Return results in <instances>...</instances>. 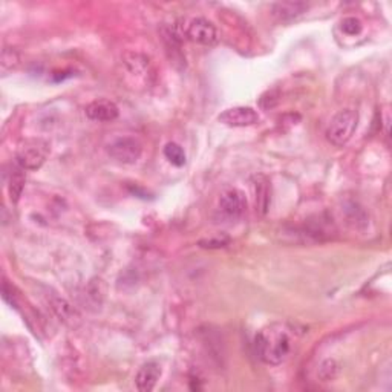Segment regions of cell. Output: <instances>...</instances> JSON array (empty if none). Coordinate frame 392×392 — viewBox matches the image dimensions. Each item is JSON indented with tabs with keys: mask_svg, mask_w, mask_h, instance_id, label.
Segmentation results:
<instances>
[{
	"mask_svg": "<svg viewBox=\"0 0 392 392\" xmlns=\"http://www.w3.org/2000/svg\"><path fill=\"white\" fill-rule=\"evenodd\" d=\"M256 354L264 363L277 367L287 360L293 349V336L282 323H273L265 327L255 338Z\"/></svg>",
	"mask_w": 392,
	"mask_h": 392,
	"instance_id": "cell-1",
	"label": "cell"
},
{
	"mask_svg": "<svg viewBox=\"0 0 392 392\" xmlns=\"http://www.w3.org/2000/svg\"><path fill=\"white\" fill-rule=\"evenodd\" d=\"M358 124V114L354 109H343L338 111L331 119L327 128V139L336 146V148H343L351 138Z\"/></svg>",
	"mask_w": 392,
	"mask_h": 392,
	"instance_id": "cell-2",
	"label": "cell"
},
{
	"mask_svg": "<svg viewBox=\"0 0 392 392\" xmlns=\"http://www.w3.org/2000/svg\"><path fill=\"white\" fill-rule=\"evenodd\" d=\"M49 155V144L43 139H30L19 149L16 164L25 170H37Z\"/></svg>",
	"mask_w": 392,
	"mask_h": 392,
	"instance_id": "cell-3",
	"label": "cell"
},
{
	"mask_svg": "<svg viewBox=\"0 0 392 392\" xmlns=\"http://www.w3.org/2000/svg\"><path fill=\"white\" fill-rule=\"evenodd\" d=\"M108 154L119 164H134L143 154V144L134 137H123L108 146Z\"/></svg>",
	"mask_w": 392,
	"mask_h": 392,
	"instance_id": "cell-4",
	"label": "cell"
},
{
	"mask_svg": "<svg viewBox=\"0 0 392 392\" xmlns=\"http://www.w3.org/2000/svg\"><path fill=\"white\" fill-rule=\"evenodd\" d=\"M183 32L194 43L210 46L218 42V31L215 25L203 17H194L187 20L183 26Z\"/></svg>",
	"mask_w": 392,
	"mask_h": 392,
	"instance_id": "cell-5",
	"label": "cell"
},
{
	"mask_svg": "<svg viewBox=\"0 0 392 392\" xmlns=\"http://www.w3.org/2000/svg\"><path fill=\"white\" fill-rule=\"evenodd\" d=\"M218 119L230 128H247L259 123V114L249 106H236V108L224 111Z\"/></svg>",
	"mask_w": 392,
	"mask_h": 392,
	"instance_id": "cell-6",
	"label": "cell"
},
{
	"mask_svg": "<svg viewBox=\"0 0 392 392\" xmlns=\"http://www.w3.org/2000/svg\"><path fill=\"white\" fill-rule=\"evenodd\" d=\"M219 209H221L222 214L227 218L239 219L244 215L245 209H247V199H245L241 190L230 189L221 195Z\"/></svg>",
	"mask_w": 392,
	"mask_h": 392,
	"instance_id": "cell-7",
	"label": "cell"
},
{
	"mask_svg": "<svg viewBox=\"0 0 392 392\" xmlns=\"http://www.w3.org/2000/svg\"><path fill=\"white\" fill-rule=\"evenodd\" d=\"M86 117L92 122L104 123V122H114L119 115L118 106L111 102V100H95L91 104L86 106Z\"/></svg>",
	"mask_w": 392,
	"mask_h": 392,
	"instance_id": "cell-8",
	"label": "cell"
},
{
	"mask_svg": "<svg viewBox=\"0 0 392 392\" xmlns=\"http://www.w3.org/2000/svg\"><path fill=\"white\" fill-rule=\"evenodd\" d=\"M161 365L155 360L146 362L141 368L138 369L135 377V384L139 392H150L157 387V383L161 377Z\"/></svg>",
	"mask_w": 392,
	"mask_h": 392,
	"instance_id": "cell-9",
	"label": "cell"
},
{
	"mask_svg": "<svg viewBox=\"0 0 392 392\" xmlns=\"http://www.w3.org/2000/svg\"><path fill=\"white\" fill-rule=\"evenodd\" d=\"M308 10V3L305 2H277L271 6L273 16L279 22H290Z\"/></svg>",
	"mask_w": 392,
	"mask_h": 392,
	"instance_id": "cell-10",
	"label": "cell"
},
{
	"mask_svg": "<svg viewBox=\"0 0 392 392\" xmlns=\"http://www.w3.org/2000/svg\"><path fill=\"white\" fill-rule=\"evenodd\" d=\"M256 190V210L261 215H265L270 205V183L267 178L259 176L255 184Z\"/></svg>",
	"mask_w": 392,
	"mask_h": 392,
	"instance_id": "cell-11",
	"label": "cell"
},
{
	"mask_svg": "<svg viewBox=\"0 0 392 392\" xmlns=\"http://www.w3.org/2000/svg\"><path fill=\"white\" fill-rule=\"evenodd\" d=\"M23 187H25V169L20 168V165H16L11 172L8 183V194L11 203L16 204L19 201L20 196H22Z\"/></svg>",
	"mask_w": 392,
	"mask_h": 392,
	"instance_id": "cell-12",
	"label": "cell"
},
{
	"mask_svg": "<svg viewBox=\"0 0 392 392\" xmlns=\"http://www.w3.org/2000/svg\"><path fill=\"white\" fill-rule=\"evenodd\" d=\"M51 308L57 314V317L60 319V321H63V322H69V321H74V319H77L76 310L72 308L71 305L62 297H54V299H52V301H51Z\"/></svg>",
	"mask_w": 392,
	"mask_h": 392,
	"instance_id": "cell-13",
	"label": "cell"
},
{
	"mask_svg": "<svg viewBox=\"0 0 392 392\" xmlns=\"http://www.w3.org/2000/svg\"><path fill=\"white\" fill-rule=\"evenodd\" d=\"M164 157L169 159V161L176 165V168H183L185 164V152L181 146L176 143H168L164 148Z\"/></svg>",
	"mask_w": 392,
	"mask_h": 392,
	"instance_id": "cell-14",
	"label": "cell"
},
{
	"mask_svg": "<svg viewBox=\"0 0 392 392\" xmlns=\"http://www.w3.org/2000/svg\"><path fill=\"white\" fill-rule=\"evenodd\" d=\"M338 369L341 368H338V363L334 360V358H327V360H323L321 363V367H319L317 376L322 382H331L337 377Z\"/></svg>",
	"mask_w": 392,
	"mask_h": 392,
	"instance_id": "cell-15",
	"label": "cell"
},
{
	"mask_svg": "<svg viewBox=\"0 0 392 392\" xmlns=\"http://www.w3.org/2000/svg\"><path fill=\"white\" fill-rule=\"evenodd\" d=\"M363 30V23L357 17H347L342 20V31L348 36H358Z\"/></svg>",
	"mask_w": 392,
	"mask_h": 392,
	"instance_id": "cell-16",
	"label": "cell"
},
{
	"mask_svg": "<svg viewBox=\"0 0 392 392\" xmlns=\"http://www.w3.org/2000/svg\"><path fill=\"white\" fill-rule=\"evenodd\" d=\"M20 58L14 49H5L2 52V68L3 69H12L19 65Z\"/></svg>",
	"mask_w": 392,
	"mask_h": 392,
	"instance_id": "cell-17",
	"label": "cell"
},
{
	"mask_svg": "<svg viewBox=\"0 0 392 392\" xmlns=\"http://www.w3.org/2000/svg\"><path fill=\"white\" fill-rule=\"evenodd\" d=\"M230 242V239L227 236H219V238H210V239H203L199 241V245L203 249H222Z\"/></svg>",
	"mask_w": 392,
	"mask_h": 392,
	"instance_id": "cell-18",
	"label": "cell"
}]
</instances>
